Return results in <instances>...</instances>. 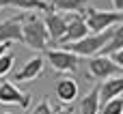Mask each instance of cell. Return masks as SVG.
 I'll list each match as a JSON object with an SVG mask.
<instances>
[{"instance_id": "cell-2", "label": "cell", "mask_w": 123, "mask_h": 114, "mask_svg": "<svg viewBox=\"0 0 123 114\" xmlns=\"http://www.w3.org/2000/svg\"><path fill=\"white\" fill-rule=\"evenodd\" d=\"M123 19V13H117V11H99V9H84V22H86V28L89 32H104V30H110L117 22Z\"/></svg>"}, {"instance_id": "cell-18", "label": "cell", "mask_w": 123, "mask_h": 114, "mask_svg": "<svg viewBox=\"0 0 123 114\" xmlns=\"http://www.w3.org/2000/svg\"><path fill=\"white\" fill-rule=\"evenodd\" d=\"M13 63H15V54H11V52H4L0 56V78H4L13 69Z\"/></svg>"}, {"instance_id": "cell-17", "label": "cell", "mask_w": 123, "mask_h": 114, "mask_svg": "<svg viewBox=\"0 0 123 114\" xmlns=\"http://www.w3.org/2000/svg\"><path fill=\"white\" fill-rule=\"evenodd\" d=\"M99 114H123V97H117V99L106 101L99 108Z\"/></svg>"}, {"instance_id": "cell-8", "label": "cell", "mask_w": 123, "mask_h": 114, "mask_svg": "<svg viewBox=\"0 0 123 114\" xmlns=\"http://www.w3.org/2000/svg\"><path fill=\"white\" fill-rule=\"evenodd\" d=\"M0 103H17L19 108H28L30 106V95L22 93L13 82H2L0 84Z\"/></svg>"}, {"instance_id": "cell-25", "label": "cell", "mask_w": 123, "mask_h": 114, "mask_svg": "<svg viewBox=\"0 0 123 114\" xmlns=\"http://www.w3.org/2000/svg\"><path fill=\"white\" fill-rule=\"evenodd\" d=\"M4 114H9V112H4Z\"/></svg>"}, {"instance_id": "cell-23", "label": "cell", "mask_w": 123, "mask_h": 114, "mask_svg": "<svg viewBox=\"0 0 123 114\" xmlns=\"http://www.w3.org/2000/svg\"><path fill=\"white\" fill-rule=\"evenodd\" d=\"M4 52H9V43H2V45H0V56H2Z\"/></svg>"}, {"instance_id": "cell-16", "label": "cell", "mask_w": 123, "mask_h": 114, "mask_svg": "<svg viewBox=\"0 0 123 114\" xmlns=\"http://www.w3.org/2000/svg\"><path fill=\"white\" fill-rule=\"evenodd\" d=\"M89 0H54L50 6H52V11H65V13H78V11H82L84 13V4H86Z\"/></svg>"}, {"instance_id": "cell-21", "label": "cell", "mask_w": 123, "mask_h": 114, "mask_svg": "<svg viewBox=\"0 0 123 114\" xmlns=\"http://www.w3.org/2000/svg\"><path fill=\"white\" fill-rule=\"evenodd\" d=\"M112 6H115L117 13H121V11H123V0H112Z\"/></svg>"}, {"instance_id": "cell-5", "label": "cell", "mask_w": 123, "mask_h": 114, "mask_svg": "<svg viewBox=\"0 0 123 114\" xmlns=\"http://www.w3.org/2000/svg\"><path fill=\"white\" fill-rule=\"evenodd\" d=\"M89 37V28H86V22L80 13H71L67 15V30L63 34V39L58 41L61 45H69V43H78L80 39Z\"/></svg>"}, {"instance_id": "cell-3", "label": "cell", "mask_w": 123, "mask_h": 114, "mask_svg": "<svg viewBox=\"0 0 123 114\" xmlns=\"http://www.w3.org/2000/svg\"><path fill=\"white\" fill-rule=\"evenodd\" d=\"M110 34H112V30H104V32H99V34L84 37V39H80L78 43H69V45H65V50L71 52V54H76L78 58H82V56H93V54H97V52L104 50V45L108 43Z\"/></svg>"}, {"instance_id": "cell-20", "label": "cell", "mask_w": 123, "mask_h": 114, "mask_svg": "<svg viewBox=\"0 0 123 114\" xmlns=\"http://www.w3.org/2000/svg\"><path fill=\"white\" fill-rule=\"evenodd\" d=\"M112 63H115V65H117V67L123 71V50H121V52H115V54H112Z\"/></svg>"}, {"instance_id": "cell-6", "label": "cell", "mask_w": 123, "mask_h": 114, "mask_svg": "<svg viewBox=\"0 0 123 114\" xmlns=\"http://www.w3.org/2000/svg\"><path fill=\"white\" fill-rule=\"evenodd\" d=\"M48 63L56 69V71H67V73H74L78 69V63L80 58L67 50H50L48 52Z\"/></svg>"}, {"instance_id": "cell-14", "label": "cell", "mask_w": 123, "mask_h": 114, "mask_svg": "<svg viewBox=\"0 0 123 114\" xmlns=\"http://www.w3.org/2000/svg\"><path fill=\"white\" fill-rule=\"evenodd\" d=\"M99 112V86H93L80 103V114H97Z\"/></svg>"}, {"instance_id": "cell-4", "label": "cell", "mask_w": 123, "mask_h": 114, "mask_svg": "<svg viewBox=\"0 0 123 114\" xmlns=\"http://www.w3.org/2000/svg\"><path fill=\"white\" fill-rule=\"evenodd\" d=\"M89 71H91V75L95 78V80H110V78H121V69L112 63V58L110 56H95V58H91V63H89Z\"/></svg>"}, {"instance_id": "cell-9", "label": "cell", "mask_w": 123, "mask_h": 114, "mask_svg": "<svg viewBox=\"0 0 123 114\" xmlns=\"http://www.w3.org/2000/svg\"><path fill=\"white\" fill-rule=\"evenodd\" d=\"M45 32H48V37L52 39V41H61L63 39V34H65V30H67V15H63V13H54V11H50L48 15H45Z\"/></svg>"}, {"instance_id": "cell-19", "label": "cell", "mask_w": 123, "mask_h": 114, "mask_svg": "<svg viewBox=\"0 0 123 114\" xmlns=\"http://www.w3.org/2000/svg\"><path fill=\"white\" fill-rule=\"evenodd\" d=\"M30 114H54V110H52V108H50V103L43 99L41 103H37V108H35Z\"/></svg>"}, {"instance_id": "cell-11", "label": "cell", "mask_w": 123, "mask_h": 114, "mask_svg": "<svg viewBox=\"0 0 123 114\" xmlns=\"http://www.w3.org/2000/svg\"><path fill=\"white\" fill-rule=\"evenodd\" d=\"M121 93H123V75H121V78L104 80V82H102V86H99V108H102L106 101L121 97Z\"/></svg>"}, {"instance_id": "cell-22", "label": "cell", "mask_w": 123, "mask_h": 114, "mask_svg": "<svg viewBox=\"0 0 123 114\" xmlns=\"http://www.w3.org/2000/svg\"><path fill=\"white\" fill-rule=\"evenodd\" d=\"M54 114H74V108L69 106V108H61V110H56Z\"/></svg>"}, {"instance_id": "cell-24", "label": "cell", "mask_w": 123, "mask_h": 114, "mask_svg": "<svg viewBox=\"0 0 123 114\" xmlns=\"http://www.w3.org/2000/svg\"><path fill=\"white\" fill-rule=\"evenodd\" d=\"M2 6H4V0H0V11H2Z\"/></svg>"}, {"instance_id": "cell-10", "label": "cell", "mask_w": 123, "mask_h": 114, "mask_svg": "<svg viewBox=\"0 0 123 114\" xmlns=\"http://www.w3.org/2000/svg\"><path fill=\"white\" fill-rule=\"evenodd\" d=\"M43 67H45V58H43V56H35V58H30V60L13 75L11 82H30V80H35V78L41 75Z\"/></svg>"}, {"instance_id": "cell-13", "label": "cell", "mask_w": 123, "mask_h": 114, "mask_svg": "<svg viewBox=\"0 0 123 114\" xmlns=\"http://www.w3.org/2000/svg\"><path fill=\"white\" fill-rule=\"evenodd\" d=\"M4 6H13V9H19V11H43V13H50L52 6L45 2V0H4Z\"/></svg>"}, {"instance_id": "cell-7", "label": "cell", "mask_w": 123, "mask_h": 114, "mask_svg": "<svg viewBox=\"0 0 123 114\" xmlns=\"http://www.w3.org/2000/svg\"><path fill=\"white\" fill-rule=\"evenodd\" d=\"M26 15H17L11 19L0 22V45L2 43H22V24Z\"/></svg>"}, {"instance_id": "cell-12", "label": "cell", "mask_w": 123, "mask_h": 114, "mask_svg": "<svg viewBox=\"0 0 123 114\" xmlns=\"http://www.w3.org/2000/svg\"><path fill=\"white\" fill-rule=\"evenodd\" d=\"M56 97L61 99V103H71L78 97V84L71 78H63L56 82Z\"/></svg>"}, {"instance_id": "cell-1", "label": "cell", "mask_w": 123, "mask_h": 114, "mask_svg": "<svg viewBox=\"0 0 123 114\" xmlns=\"http://www.w3.org/2000/svg\"><path fill=\"white\" fill-rule=\"evenodd\" d=\"M22 43H26L30 50L35 52H43L45 50V43H48V32H45V24L39 15H30V17H24V24H22Z\"/></svg>"}, {"instance_id": "cell-15", "label": "cell", "mask_w": 123, "mask_h": 114, "mask_svg": "<svg viewBox=\"0 0 123 114\" xmlns=\"http://www.w3.org/2000/svg\"><path fill=\"white\" fill-rule=\"evenodd\" d=\"M121 50H123V24H119L117 28H112V34H110L108 43L104 45V50L99 52V56H110Z\"/></svg>"}]
</instances>
